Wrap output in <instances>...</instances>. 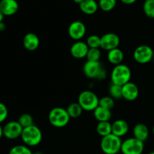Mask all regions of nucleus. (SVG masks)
Returning a JSON list of instances; mask_svg holds the SVG:
<instances>
[{
    "label": "nucleus",
    "mask_w": 154,
    "mask_h": 154,
    "mask_svg": "<svg viewBox=\"0 0 154 154\" xmlns=\"http://www.w3.org/2000/svg\"><path fill=\"white\" fill-rule=\"evenodd\" d=\"M21 139L27 147H35L42 141V132L35 125H32L23 129Z\"/></svg>",
    "instance_id": "obj_1"
},
{
    "label": "nucleus",
    "mask_w": 154,
    "mask_h": 154,
    "mask_svg": "<svg viewBox=\"0 0 154 154\" xmlns=\"http://www.w3.org/2000/svg\"><path fill=\"white\" fill-rule=\"evenodd\" d=\"M132 72L128 66L120 64L115 66L111 73V81L112 84L119 86H123L130 81Z\"/></svg>",
    "instance_id": "obj_2"
},
{
    "label": "nucleus",
    "mask_w": 154,
    "mask_h": 154,
    "mask_svg": "<svg viewBox=\"0 0 154 154\" xmlns=\"http://www.w3.org/2000/svg\"><path fill=\"white\" fill-rule=\"evenodd\" d=\"M69 117L67 110L61 107H56L51 110L48 114L50 123L56 128H63L69 123Z\"/></svg>",
    "instance_id": "obj_3"
},
{
    "label": "nucleus",
    "mask_w": 154,
    "mask_h": 154,
    "mask_svg": "<svg viewBox=\"0 0 154 154\" xmlns=\"http://www.w3.org/2000/svg\"><path fill=\"white\" fill-rule=\"evenodd\" d=\"M122 142L121 138L111 133L102 138L101 150L105 154H117L121 150Z\"/></svg>",
    "instance_id": "obj_4"
},
{
    "label": "nucleus",
    "mask_w": 154,
    "mask_h": 154,
    "mask_svg": "<svg viewBox=\"0 0 154 154\" xmlns=\"http://www.w3.org/2000/svg\"><path fill=\"white\" fill-rule=\"evenodd\" d=\"M83 72L85 76L90 79L103 80L106 78V71L100 61H87L83 66Z\"/></svg>",
    "instance_id": "obj_5"
},
{
    "label": "nucleus",
    "mask_w": 154,
    "mask_h": 154,
    "mask_svg": "<svg viewBox=\"0 0 154 154\" xmlns=\"http://www.w3.org/2000/svg\"><path fill=\"white\" fill-rule=\"evenodd\" d=\"M78 102L84 111H93L99 106V99L93 91L84 90L78 96Z\"/></svg>",
    "instance_id": "obj_6"
},
{
    "label": "nucleus",
    "mask_w": 154,
    "mask_h": 154,
    "mask_svg": "<svg viewBox=\"0 0 154 154\" xmlns=\"http://www.w3.org/2000/svg\"><path fill=\"white\" fill-rule=\"evenodd\" d=\"M144 150V142L133 137L127 138L122 142L120 152L123 154H142Z\"/></svg>",
    "instance_id": "obj_7"
},
{
    "label": "nucleus",
    "mask_w": 154,
    "mask_h": 154,
    "mask_svg": "<svg viewBox=\"0 0 154 154\" xmlns=\"http://www.w3.org/2000/svg\"><path fill=\"white\" fill-rule=\"evenodd\" d=\"M153 50L148 45H140L137 47L133 53L134 60L140 64H146L153 60Z\"/></svg>",
    "instance_id": "obj_8"
},
{
    "label": "nucleus",
    "mask_w": 154,
    "mask_h": 154,
    "mask_svg": "<svg viewBox=\"0 0 154 154\" xmlns=\"http://www.w3.org/2000/svg\"><path fill=\"white\" fill-rule=\"evenodd\" d=\"M23 129L18 121H10L3 126V136L9 140L17 139L21 137Z\"/></svg>",
    "instance_id": "obj_9"
},
{
    "label": "nucleus",
    "mask_w": 154,
    "mask_h": 154,
    "mask_svg": "<svg viewBox=\"0 0 154 154\" xmlns=\"http://www.w3.org/2000/svg\"><path fill=\"white\" fill-rule=\"evenodd\" d=\"M87 32L85 24L79 20L71 23L68 28V33L71 38L75 41H80L84 37Z\"/></svg>",
    "instance_id": "obj_10"
},
{
    "label": "nucleus",
    "mask_w": 154,
    "mask_h": 154,
    "mask_svg": "<svg viewBox=\"0 0 154 154\" xmlns=\"http://www.w3.org/2000/svg\"><path fill=\"white\" fill-rule=\"evenodd\" d=\"M120 43V37L115 33L108 32L101 37V48L105 51H110L117 48Z\"/></svg>",
    "instance_id": "obj_11"
},
{
    "label": "nucleus",
    "mask_w": 154,
    "mask_h": 154,
    "mask_svg": "<svg viewBox=\"0 0 154 154\" xmlns=\"http://www.w3.org/2000/svg\"><path fill=\"white\" fill-rule=\"evenodd\" d=\"M139 95V89L138 86L133 82L129 81L125 85L122 86V96L123 99L132 102L137 99Z\"/></svg>",
    "instance_id": "obj_12"
},
{
    "label": "nucleus",
    "mask_w": 154,
    "mask_h": 154,
    "mask_svg": "<svg viewBox=\"0 0 154 154\" xmlns=\"http://www.w3.org/2000/svg\"><path fill=\"white\" fill-rule=\"evenodd\" d=\"M89 47L87 43L81 41H77L71 46L70 53L75 59H83L87 57Z\"/></svg>",
    "instance_id": "obj_13"
},
{
    "label": "nucleus",
    "mask_w": 154,
    "mask_h": 154,
    "mask_svg": "<svg viewBox=\"0 0 154 154\" xmlns=\"http://www.w3.org/2000/svg\"><path fill=\"white\" fill-rule=\"evenodd\" d=\"M19 4L17 0H1L0 11L4 16H12L17 12Z\"/></svg>",
    "instance_id": "obj_14"
},
{
    "label": "nucleus",
    "mask_w": 154,
    "mask_h": 154,
    "mask_svg": "<svg viewBox=\"0 0 154 154\" xmlns=\"http://www.w3.org/2000/svg\"><path fill=\"white\" fill-rule=\"evenodd\" d=\"M23 45L25 49L29 51H34L38 49L40 45V40L35 33L29 32L24 35L23 39Z\"/></svg>",
    "instance_id": "obj_15"
},
{
    "label": "nucleus",
    "mask_w": 154,
    "mask_h": 154,
    "mask_svg": "<svg viewBox=\"0 0 154 154\" xmlns=\"http://www.w3.org/2000/svg\"><path fill=\"white\" fill-rule=\"evenodd\" d=\"M129 129V124L127 122L122 119L116 120L112 123V134L116 136L121 138L128 133Z\"/></svg>",
    "instance_id": "obj_16"
},
{
    "label": "nucleus",
    "mask_w": 154,
    "mask_h": 154,
    "mask_svg": "<svg viewBox=\"0 0 154 154\" xmlns=\"http://www.w3.org/2000/svg\"><path fill=\"white\" fill-rule=\"evenodd\" d=\"M80 10L87 15L94 14L99 9V4L96 0H84L79 5Z\"/></svg>",
    "instance_id": "obj_17"
},
{
    "label": "nucleus",
    "mask_w": 154,
    "mask_h": 154,
    "mask_svg": "<svg viewBox=\"0 0 154 154\" xmlns=\"http://www.w3.org/2000/svg\"><path fill=\"white\" fill-rule=\"evenodd\" d=\"M149 129L144 123H138L133 128V135L134 138H137L140 141H144L148 138L149 136Z\"/></svg>",
    "instance_id": "obj_18"
},
{
    "label": "nucleus",
    "mask_w": 154,
    "mask_h": 154,
    "mask_svg": "<svg viewBox=\"0 0 154 154\" xmlns=\"http://www.w3.org/2000/svg\"><path fill=\"white\" fill-rule=\"evenodd\" d=\"M107 57H108L109 63L115 66L117 65L122 64V62L124 59V54L120 48H117L108 51Z\"/></svg>",
    "instance_id": "obj_19"
},
{
    "label": "nucleus",
    "mask_w": 154,
    "mask_h": 154,
    "mask_svg": "<svg viewBox=\"0 0 154 154\" xmlns=\"http://www.w3.org/2000/svg\"><path fill=\"white\" fill-rule=\"evenodd\" d=\"M93 115L96 120H98V122L109 121L112 117V112L111 110L98 106L93 111Z\"/></svg>",
    "instance_id": "obj_20"
},
{
    "label": "nucleus",
    "mask_w": 154,
    "mask_h": 154,
    "mask_svg": "<svg viewBox=\"0 0 154 154\" xmlns=\"http://www.w3.org/2000/svg\"><path fill=\"white\" fill-rule=\"evenodd\" d=\"M96 132L102 138L112 133V124L109 121L99 122L96 126Z\"/></svg>",
    "instance_id": "obj_21"
},
{
    "label": "nucleus",
    "mask_w": 154,
    "mask_h": 154,
    "mask_svg": "<svg viewBox=\"0 0 154 154\" xmlns=\"http://www.w3.org/2000/svg\"><path fill=\"white\" fill-rule=\"evenodd\" d=\"M66 110H67L68 114L71 118H78L82 114L83 111H84L78 102H74V103L70 104L66 108Z\"/></svg>",
    "instance_id": "obj_22"
},
{
    "label": "nucleus",
    "mask_w": 154,
    "mask_h": 154,
    "mask_svg": "<svg viewBox=\"0 0 154 154\" xmlns=\"http://www.w3.org/2000/svg\"><path fill=\"white\" fill-rule=\"evenodd\" d=\"M99 8L103 11L108 12L112 11L117 5V0H99Z\"/></svg>",
    "instance_id": "obj_23"
},
{
    "label": "nucleus",
    "mask_w": 154,
    "mask_h": 154,
    "mask_svg": "<svg viewBox=\"0 0 154 154\" xmlns=\"http://www.w3.org/2000/svg\"><path fill=\"white\" fill-rule=\"evenodd\" d=\"M101 51L99 48H89L88 53L87 54V61L89 62H99L101 59Z\"/></svg>",
    "instance_id": "obj_24"
},
{
    "label": "nucleus",
    "mask_w": 154,
    "mask_h": 154,
    "mask_svg": "<svg viewBox=\"0 0 154 154\" xmlns=\"http://www.w3.org/2000/svg\"><path fill=\"white\" fill-rule=\"evenodd\" d=\"M143 11L147 17L154 18V0H145L143 5Z\"/></svg>",
    "instance_id": "obj_25"
},
{
    "label": "nucleus",
    "mask_w": 154,
    "mask_h": 154,
    "mask_svg": "<svg viewBox=\"0 0 154 154\" xmlns=\"http://www.w3.org/2000/svg\"><path fill=\"white\" fill-rule=\"evenodd\" d=\"M18 123L21 125L23 128H26L29 126L34 125V122H33V117H32L31 114H23L20 116L19 119H18Z\"/></svg>",
    "instance_id": "obj_26"
},
{
    "label": "nucleus",
    "mask_w": 154,
    "mask_h": 154,
    "mask_svg": "<svg viewBox=\"0 0 154 154\" xmlns=\"http://www.w3.org/2000/svg\"><path fill=\"white\" fill-rule=\"evenodd\" d=\"M115 105V102L114 99L111 96H104L102 99H99V106L102 107V108H106L108 110H112L113 108Z\"/></svg>",
    "instance_id": "obj_27"
},
{
    "label": "nucleus",
    "mask_w": 154,
    "mask_h": 154,
    "mask_svg": "<svg viewBox=\"0 0 154 154\" xmlns=\"http://www.w3.org/2000/svg\"><path fill=\"white\" fill-rule=\"evenodd\" d=\"M109 94L114 99H119L123 98L122 96V87L111 83L109 87Z\"/></svg>",
    "instance_id": "obj_28"
},
{
    "label": "nucleus",
    "mask_w": 154,
    "mask_h": 154,
    "mask_svg": "<svg viewBox=\"0 0 154 154\" xmlns=\"http://www.w3.org/2000/svg\"><path fill=\"white\" fill-rule=\"evenodd\" d=\"M8 154H33L32 151L26 145H16L12 147Z\"/></svg>",
    "instance_id": "obj_29"
},
{
    "label": "nucleus",
    "mask_w": 154,
    "mask_h": 154,
    "mask_svg": "<svg viewBox=\"0 0 154 154\" xmlns=\"http://www.w3.org/2000/svg\"><path fill=\"white\" fill-rule=\"evenodd\" d=\"M87 45L89 48H101V37L97 35H91L87 39Z\"/></svg>",
    "instance_id": "obj_30"
},
{
    "label": "nucleus",
    "mask_w": 154,
    "mask_h": 154,
    "mask_svg": "<svg viewBox=\"0 0 154 154\" xmlns=\"http://www.w3.org/2000/svg\"><path fill=\"white\" fill-rule=\"evenodd\" d=\"M8 115V110L6 105L2 102H0V123L4 122Z\"/></svg>",
    "instance_id": "obj_31"
},
{
    "label": "nucleus",
    "mask_w": 154,
    "mask_h": 154,
    "mask_svg": "<svg viewBox=\"0 0 154 154\" xmlns=\"http://www.w3.org/2000/svg\"><path fill=\"white\" fill-rule=\"evenodd\" d=\"M120 1L125 5H132L134 4L137 0H120Z\"/></svg>",
    "instance_id": "obj_32"
},
{
    "label": "nucleus",
    "mask_w": 154,
    "mask_h": 154,
    "mask_svg": "<svg viewBox=\"0 0 154 154\" xmlns=\"http://www.w3.org/2000/svg\"><path fill=\"white\" fill-rule=\"evenodd\" d=\"M5 23H0V29H1V32L2 31H3V30H5Z\"/></svg>",
    "instance_id": "obj_33"
},
{
    "label": "nucleus",
    "mask_w": 154,
    "mask_h": 154,
    "mask_svg": "<svg viewBox=\"0 0 154 154\" xmlns=\"http://www.w3.org/2000/svg\"><path fill=\"white\" fill-rule=\"evenodd\" d=\"M3 136V127L0 125V139L2 138Z\"/></svg>",
    "instance_id": "obj_34"
},
{
    "label": "nucleus",
    "mask_w": 154,
    "mask_h": 154,
    "mask_svg": "<svg viewBox=\"0 0 154 154\" xmlns=\"http://www.w3.org/2000/svg\"><path fill=\"white\" fill-rule=\"evenodd\" d=\"M4 14L0 11V23L3 22V20H4Z\"/></svg>",
    "instance_id": "obj_35"
},
{
    "label": "nucleus",
    "mask_w": 154,
    "mask_h": 154,
    "mask_svg": "<svg viewBox=\"0 0 154 154\" xmlns=\"http://www.w3.org/2000/svg\"><path fill=\"white\" fill-rule=\"evenodd\" d=\"M74 2H75V3H76V4H78V5H80L81 4V2H82L83 1H84V0H73Z\"/></svg>",
    "instance_id": "obj_36"
},
{
    "label": "nucleus",
    "mask_w": 154,
    "mask_h": 154,
    "mask_svg": "<svg viewBox=\"0 0 154 154\" xmlns=\"http://www.w3.org/2000/svg\"><path fill=\"white\" fill-rule=\"evenodd\" d=\"M33 154H44L42 152H36V153H33Z\"/></svg>",
    "instance_id": "obj_37"
},
{
    "label": "nucleus",
    "mask_w": 154,
    "mask_h": 154,
    "mask_svg": "<svg viewBox=\"0 0 154 154\" xmlns=\"http://www.w3.org/2000/svg\"><path fill=\"white\" fill-rule=\"evenodd\" d=\"M152 132H153V135H154V125H153V128H152Z\"/></svg>",
    "instance_id": "obj_38"
},
{
    "label": "nucleus",
    "mask_w": 154,
    "mask_h": 154,
    "mask_svg": "<svg viewBox=\"0 0 154 154\" xmlns=\"http://www.w3.org/2000/svg\"><path fill=\"white\" fill-rule=\"evenodd\" d=\"M148 154H154V151H153V152H150V153H149Z\"/></svg>",
    "instance_id": "obj_39"
},
{
    "label": "nucleus",
    "mask_w": 154,
    "mask_h": 154,
    "mask_svg": "<svg viewBox=\"0 0 154 154\" xmlns=\"http://www.w3.org/2000/svg\"><path fill=\"white\" fill-rule=\"evenodd\" d=\"M152 61H153V63H154V55H153V60H152Z\"/></svg>",
    "instance_id": "obj_40"
},
{
    "label": "nucleus",
    "mask_w": 154,
    "mask_h": 154,
    "mask_svg": "<svg viewBox=\"0 0 154 154\" xmlns=\"http://www.w3.org/2000/svg\"><path fill=\"white\" fill-rule=\"evenodd\" d=\"M0 32H1V29H0Z\"/></svg>",
    "instance_id": "obj_41"
}]
</instances>
